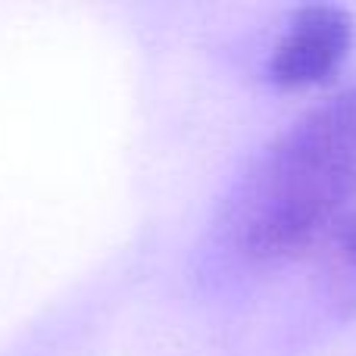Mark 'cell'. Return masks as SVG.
<instances>
[{
  "label": "cell",
  "instance_id": "cell-1",
  "mask_svg": "<svg viewBox=\"0 0 356 356\" xmlns=\"http://www.w3.org/2000/svg\"><path fill=\"white\" fill-rule=\"evenodd\" d=\"M356 207V85L322 97L253 160L225 209L244 259L275 266L313 257L322 234Z\"/></svg>",
  "mask_w": 356,
  "mask_h": 356
},
{
  "label": "cell",
  "instance_id": "cell-2",
  "mask_svg": "<svg viewBox=\"0 0 356 356\" xmlns=\"http://www.w3.org/2000/svg\"><path fill=\"white\" fill-rule=\"evenodd\" d=\"M353 44V19L332 3L303 6L275 41L269 75L275 85L300 91L328 81L347 60Z\"/></svg>",
  "mask_w": 356,
  "mask_h": 356
},
{
  "label": "cell",
  "instance_id": "cell-3",
  "mask_svg": "<svg viewBox=\"0 0 356 356\" xmlns=\"http://www.w3.org/2000/svg\"><path fill=\"white\" fill-rule=\"evenodd\" d=\"M322 269L325 294L338 313L356 309V207L347 209L313 250Z\"/></svg>",
  "mask_w": 356,
  "mask_h": 356
}]
</instances>
